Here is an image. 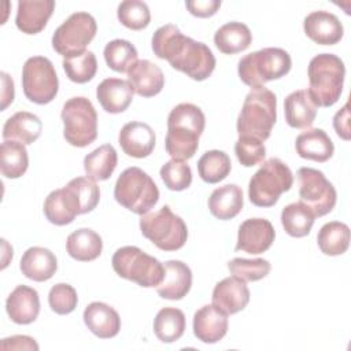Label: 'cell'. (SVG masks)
<instances>
[{"label": "cell", "mask_w": 351, "mask_h": 351, "mask_svg": "<svg viewBox=\"0 0 351 351\" xmlns=\"http://www.w3.org/2000/svg\"><path fill=\"white\" fill-rule=\"evenodd\" d=\"M152 51L159 59L195 81H204L215 69L211 49L200 41L184 36L176 25H165L152 36Z\"/></svg>", "instance_id": "6da1fadb"}, {"label": "cell", "mask_w": 351, "mask_h": 351, "mask_svg": "<svg viewBox=\"0 0 351 351\" xmlns=\"http://www.w3.org/2000/svg\"><path fill=\"white\" fill-rule=\"evenodd\" d=\"M206 126L203 111L192 103L177 104L167 117L166 152L176 160L191 159L199 147V137Z\"/></svg>", "instance_id": "7a4b0ae2"}, {"label": "cell", "mask_w": 351, "mask_h": 351, "mask_svg": "<svg viewBox=\"0 0 351 351\" xmlns=\"http://www.w3.org/2000/svg\"><path fill=\"white\" fill-rule=\"evenodd\" d=\"M277 119L276 95L262 86L252 89L244 99L237 118L239 137H252L265 141L270 137Z\"/></svg>", "instance_id": "3957f363"}, {"label": "cell", "mask_w": 351, "mask_h": 351, "mask_svg": "<svg viewBox=\"0 0 351 351\" xmlns=\"http://www.w3.org/2000/svg\"><path fill=\"white\" fill-rule=\"evenodd\" d=\"M307 74L310 82L307 92L317 107H330L340 99L346 67L339 56L315 55L308 63Z\"/></svg>", "instance_id": "277c9868"}, {"label": "cell", "mask_w": 351, "mask_h": 351, "mask_svg": "<svg viewBox=\"0 0 351 351\" xmlns=\"http://www.w3.org/2000/svg\"><path fill=\"white\" fill-rule=\"evenodd\" d=\"M291 66L292 60L285 49L269 47L243 56L239 60L237 71L240 80L255 89L287 75Z\"/></svg>", "instance_id": "5b68a950"}, {"label": "cell", "mask_w": 351, "mask_h": 351, "mask_svg": "<svg viewBox=\"0 0 351 351\" xmlns=\"http://www.w3.org/2000/svg\"><path fill=\"white\" fill-rule=\"evenodd\" d=\"M115 200L134 214H147L159 200V189L154 180L140 167H128L114 186Z\"/></svg>", "instance_id": "8992f818"}, {"label": "cell", "mask_w": 351, "mask_h": 351, "mask_svg": "<svg viewBox=\"0 0 351 351\" xmlns=\"http://www.w3.org/2000/svg\"><path fill=\"white\" fill-rule=\"evenodd\" d=\"M293 184L291 169L278 158H270L251 177L248 185L250 202L258 207H271L281 193L288 192Z\"/></svg>", "instance_id": "52a82bcc"}, {"label": "cell", "mask_w": 351, "mask_h": 351, "mask_svg": "<svg viewBox=\"0 0 351 351\" xmlns=\"http://www.w3.org/2000/svg\"><path fill=\"white\" fill-rule=\"evenodd\" d=\"M111 263L119 277L134 281L144 288L158 287L163 280L165 266L156 258L134 245L118 248L112 255Z\"/></svg>", "instance_id": "ba28073f"}, {"label": "cell", "mask_w": 351, "mask_h": 351, "mask_svg": "<svg viewBox=\"0 0 351 351\" xmlns=\"http://www.w3.org/2000/svg\"><path fill=\"white\" fill-rule=\"evenodd\" d=\"M140 230L162 251H177L184 247L188 239L186 223L169 206L141 215Z\"/></svg>", "instance_id": "9c48e42d"}, {"label": "cell", "mask_w": 351, "mask_h": 351, "mask_svg": "<svg viewBox=\"0 0 351 351\" xmlns=\"http://www.w3.org/2000/svg\"><path fill=\"white\" fill-rule=\"evenodd\" d=\"M63 136L73 147H86L97 137V114L89 99L75 96L62 108Z\"/></svg>", "instance_id": "30bf717a"}, {"label": "cell", "mask_w": 351, "mask_h": 351, "mask_svg": "<svg viewBox=\"0 0 351 351\" xmlns=\"http://www.w3.org/2000/svg\"><path fill=\"white\" fill-rule=\"evenodd\" d=\"M22 88L25 96L36 104L52 101L59 89V80L52 62L45 56L29 58L22 69Z\"/></svg>", "instance_id": "8fae6325"}, {"label": "cell", "mask_w": 351, "mask_h": 351, "mask_svg": "<svg viewBox=\"0 0 351 351\" xmlns=\"http://www.w3.org/2000/svg\"><path fill=\"white\" fill-rule=\"evenodd\" d=\"M96 30L97 25L90 14L74 12L55 30L52 48L63 58L84 52L96 36Z\"/></svg>", "instance_id": "7c38bea8"}, {"label": "cell", "mask_w": 351, "mask_h": 351, "mask_svg": "<svg viewBox=\"0 0 351 351\" xmlns=\"http://www.w3.org/2000/svg\"><path fill=\"white\" fill-rule=\"evenodd\" d=\"M299 196L315 217L326 215L333 210L337 193L332 182L322 171L313 167H300L298 170Z\"/></svg>", "instance_id": "4fadbf2b"}, {"label": "cell", "mask_w": 351, "mask_h": 351, "mask_svg": "<svg viewBox=\"0 0 351 351\" xmlns=\"http://www.w3.org/2000/svg\"><path fill=\"white\" fill-rule=\"evenodd\" d=\"M276 237L274 228L265 218H250L239 226L236 251L258 255L267 251Z\"/></svg>", "instance_id": "5bb4252c"}, {"label": "cell", "mask_w": 351, "mask_h": 351, "mask_svg": "<svg viewBox=\"0 0 351 351\" xmlns=\"http://www.w3.org/2000/svg\"><path fill=\"white\" fill-rule=\"evenodd\" d=\"M213 306L226 315L241 311L250 302V289L244 280L232 276L219 281L213 291Z\"/></svg>", "instance_id": "9a60e30c"}, {"label": "cell", "mask_w": 351, "mask_h": 351, "mask_svg": "<svg viewBox=\"0 0 351 351\" xmlns=\"http://www.w3.org/2000/svg\"><path fill=\"white\" fill-rule=\"evenodd\" d=\"M306 36L321 45L337 44L344 33L340 19L325 10L310 12L303 22Z\"/></svg>", "instance_id": "2e32d148"}, {"label": "cell", "mask_w": 351, "mask_h": 351, "mask_svg": "<svg viewBox=\"0 0 351 351\" xmlns=\"http://www.w3.org/2000/svg\"><path fill=\"white\" fill-rule=\"evenodd\" d=\"M118 141L128 156L141 159L154 151L156 136L148 123L133 121L122 126Z\"/></svg>", "instance_id": "e0dca14e"}, {"label": "cell", "mask_w": 351, "mask_h": 351, "mask_svg": "<svg viewBox=\"0 0 351 351\" xmlns=\"http://www.w3.org/2000/svg\"><path fill=\"white\" fill-rule=\"evenodd\" d=\"M44 214L47 219L58 226L71 223L81 214V204L75 193L66 185L52 191L44 202Z\"/></svg>", "instance_id": "ac0fdd59"}, {"label": "cell", "mask_w": 351, "mask_h": 351, "mask_svg": "<svg viewBox=\"0 0 351 351\" xmlns=\"http://www.w3.org/2000/svg\"><path fill=\"white\" fill-rule=\"evenodd\" d=\"M5 310L12 322L27 325L37 319L40 313L38 292L27 285H18L7 298Z\"/></svg>", "instance_id": "d6986e66"}, {"label": "cell", "mask_w": 351, "mask_h": 351, "mask_svg": "<svg viewBox=\"0 0 351 351\" xmlns=\"http://www.w3.org/2000/svg\"><path fill=\"white\" fill-rule=\"evenodd\" d=\"M55 10L53 0H19L15 16L16 27L26 34L40 33Z\"/></svg>", "instance_id": "ffe728a7"}, {"label": "cell", "mask_w": 351, "mask_h": 351, "mask_svg": "<svg viewBox=\"0 0 351 351\" xmlns=\"http://www.w3.org/2000/svg\"><path fill=\"white\" fill-rule=\"evenodd\" d=\"M128 82L138 96L152 97L162 90L165 75L159 66L151 60L141 59L128 70Z\"/></svg>", "instance_id": "44dd1931"}, {"label": "cell", "mask_w": 351, "mask_h": 351, "mask_svg": "<svg viewBox=\"0 0 351 351\" xmlns=\"http://www.w3.org/2000/svg\"><path fill=\"white\" fill-rule=\"evenodd\" d=\"M228 332V315L213 304L200 307L193 315V335L197 340L214 344Z\"/></svg>", "instance_id": "7402d4cb"}, {"label": "cell", "mask_w": 351, "mask_h": 351, "mask_svg": "<svg viewBox=\"0 0 351 351\" xmlns=\"http://www.w3.org/2000/svg\"><path fill=\"white\" fill-rule=\"evenodd\" d=\"M165 274L156 292L160 298L169 300H180L191 289L192 271L189 266L181 261H167L165 265Z\"/></svg>", "instance_id": "603a6c76"}, {"label": "cell", "mask_w": 351, "mask_h": 351, "mask_svg": "<svg viewBox=\"0 0 351 351\" xmlns=\"http://www.w3.org/2000/svg\"><path fill=\"white\" fill-rule=\"evenodd\" d=\"M84 322L100 339H111L121 329L119 314L103 302H92L84 310Z\"/></svg>", "instance_id": "cb8c5ba5"}, {"label": "cell", "mask_w": 351, "mask_h": 351, "mask_svg": "<svg viewBox=\"0 0 351 351\" xmlns=\"http://www.w3.org/2000/svg\"><path fill=\"white\" fill-rule=\"evenodd\" d=\"M19 269L26 278L43 282L55 274L58 261L53 252L48 248L30 247L23 252L19 262Z\"/></svg>", "instance_id": "d4e9b609"}, {"label": "cell", "mask_w": 351, "mask_h": 351, "mask_svg": "<svg viewBox=\"0 0 351 351\" xmlns=\"http://www.w3.org/2000/svg\"><path fill=\"white\" fill-rule=\"evenodd\" d=\"M133 89L121 78H106L96 88V97L104 111L110 114L123 112L133 100Z\"/></svg>", "instance_id": "484cf974"}, {"label": "cell", "mask_w": 351, "mask_h": 351, "mask_svg": "<svg viewBox=\"0 0 351 351\" xmlns=\"http://www.w3.org/2000/svg\"><path fill=\"white\" fill-rule=\"evenodd\" d=\"M318 107L311 100L306 89H299L289 93L284 100L285 121L291 128H310L317 117Z\"/></svg>", "instance_id": "4316f807"}, {"label": "cell", "mask_w": 351, "mask_h": 351, "mask_svg": "<svg viewBox=\"0 0 351 351\" xmlns=\"http://www.w3.org/2000/svg\"><path fill=\"white\" fill-rule=\"evenodd\" d=\"M295 149L300 158L322 163L332 158L335 147L326 132L317 128L302 132L296 137Z\"/></svg>", "instance_id": "83f0119b"}, {"label": "cell", "mask_w": 351, "mask_h": 351, "mask_svg": "<svg viewBox=\"0 0 351 351\" xmlns=\"http://www.w3.org/2000/svg\"><path fill=\"white\" fill-rule=\"evenodd\" d=\"M43 122L27 111H18L10 117L3 126L4 140H15L23 145L33 144L41 134Z\"/></svg>", "instance_id": "f1b7e54d"}, {"label": "cell", "mask_w": 351, "mask_h": 351, "mask_svg": "<svg viewBox=\"0 0 351 351\" xmlns=\"http://www.w3.org/2000/svg\"><path fill=\"white\" fill-rule=\"evenodd\" d=\"M243 191L236 184H228L213 191L208 197L210 213L222 221L234 218L243 208Z\"/></svg>", "instance_id": "f546056e"}, {"label": "cell", "mask_w": 351, "mask_h": 351, "mask_svg": "<svg viewBox=\"0 0 351 351\" xmlns=\"http://www.w3.org/2000/svg\"><path fill=\"white\" fill-rule=\"evenodd\" d=\"M66 250L73 259L80 262H89L99 258L103 250V241L95 230L81 228L69 234Z\"/></svg>", "instance_id": "4dcf8cb0"}, {"label": "cell", "mask_w": 351, "mask_h": 351, "mask_svg": "<svg viewBox=\"0 0 351 351\" xmlns=\"http://www.w3.org/2000/svg\"><path fill=\"white\" fill-rule=\"evenodd\" d=\"M251 41L252 34L248 26L236 21L222 25L214 34L215 47L226 55H233L247 49Z\"/></svg>", "instance_id": "1f68e13d"}, {"label": "cell", "mask_w": 351, "mask_h": 351, "mask_svg": "<svg viewBox=\"0 0 351 351\" xmlns=\"http://www.w3.org/2000/svg\"><path fill=\"white\" fill-rule=\"evenodd\" d=\"M118 163V155L111 144H103L84 158L86 176L93 181H106L111 177Z\"/></svg>", "instance_id": "d6a6232c"}, {"label": "cell", "mask_w": 351, "mask_h": 351, "mask_svg": "<svg viewBox=\"0 0 351 351\" xmlns=\"http://www.w3.org/2000/svg\"><path fill=\"white\" fill-rule=\"evenodd\" d=\"M317 243L325 255H341L350 245V228L340 221L328 222L319 229Z\"/></svg>", "instance_id": "836d02e7"}, {"label": "cell", "mask_w": 351, "mask_h": 351, "mask_svg": "<svg viewBox=\"0 0 351 351\" xmlns=\"http://www.w3.org/2000/svg\"><path fill=\"white\" fill-rule=\"evenodd\" d=\"M29 166V156L25 145L15 140H4L0 147V169L7 178H19Z\"/></svg>", "instance_id": "e575fe53"}, {"label": "cell", "mask_w": 351, "mask_h": 351, "mask_svg": "<svg viewBox=\"0 0 351 351\" xmlns=\"http://www.w3.org/2000/svg\"><path fill=\"white\" fill-rule=\"evenodd\" d=\"M315 215L302 202L291 203L281 211V223L284 230L292 237H304L314 225Z\"/></svg>", "instance_id": "d590c367"}, {"label": "cell", "mask_w": 351, "mask_h": 351, "mask_svg": "<svg viewBox=\"0 0 351 351\" xmlns=\"http://www.w3.org/2000/svg\"><path fill=\"white\" fill-rule=\"evenodd\" d=\"M185 330V315L180 308L165 307L154 319V332L163 343L177 341Z\"/></svg>", "instance_id": "8d00e7d4"}, {"label": "cell", "mask_w": 351, "mask_h": 351, "mask_svg": "<svg viewBox=\"0 0 351 351\" xmlns=\"http://www.w3.org/2000/svg\"><path fill=\"white\" fill-rule=\"evenodd\" d=\"M230 169V158L219 149L207 151L197 160L199 176L207 184H217L225 180L229 176Z\"/></svg>", "instance_id": "74e56055"}, {"label": "cell", "mask_w": 351, "mask_h": 351, "mask_svg": "<svg viewBox=\"0 0 351 351\" xmlns=\"http://www.w3.org/2000/svg\"><path fill=\"white\" fill-rule=\"evenodd\" d=\"M62 66L67 78L77 84H85L90 81L97 71L96 56L92 51L88 49L64 58Z\"/></svg>", "instance_id": "f35d334b"}, {"label": "cell", "mask_w": 351, "mask_h": 351, "mask_svg": "<svg viewBox=\"0 0 351 351\" xmlns=\"http://www.w3.org/2000/svg\"><path fill=\"white\" fill-rule=\"evenodd\" d=\"M104 60L117 73H128L137 62V49L128 40H112L104 47Z\"/></svg>", "instance_id": "ab89813d"}, {"label": "cell", "mask_w": 351, "mask_h": 351, "mask_svg": "<svg viewBox=\"0 0 351 351\" xmlns=\"http://www.w3.org/2000/svg\"><path fill=\"white\" fill-rule=\"evenodd\" d=\"M119 22L132 30H141L149 25L151 12L148 5L140 0H126L118 5Z\"/></svg>", "instance_id": "60d3db41"}, {"label": "cell", "mask_w": 351, "mask_h": 351, "mask_svg": "<svg viewBox=\"0 0 351 351\" xmlns=\"http://www.w3.org/2000/svg\"><path fill=\"white\" fill-rule=\"evenodd\" d=\"M228 269L233 276L247 282V281H258L265 278L269 274L271 265L269 261L263 258H255V259L234 258L228 262Z\"/></svg>", "instance_id": "b9f144b4"}, {"label": "cell", "mask_w": 351, "mask_h": 351, "mask_svg": "<svg viewBox=\"0 0 351 351\" xmlns=\"http://www.w3.org/2000/svg\"><path fill=\"white\" fill-rule=\"evenodd\" d=\"M160 178L170 191H184L192 184V170L184 160L171 159L160 167Z\"/></svg>", "instance_id": "7bdbcfd3"}, {"label": "cell", "mask_w": 351, "mask_h": 351, "mask_svg": "<svg viewBox=\"0 0 351 351\" xmlns=\"http://www.w3.org/2000/svg\"><path fill=\"white\" fill-rule=\"evenodd\" d=\"M67 186L75 193L81 204V214L90 213L100 200V189L97 184L89 177L73 178Z\"/></svg>", "instance_id": "ee69618b"}, {"label": "cell", "mask_w": 351, "mask_h": 351, "mask_svg": "<svg viewBox=\"0 0 351 351\" xmlns=\"http://www.w3.org/2000/svg\"><path fill=\"white\" fill-rule=\"evenodd\" d=\"M48 303L52 311H55L59 315H66L75 310L78 296L75 289L70 284L59 282L49 289Z\"/></svg>", "instance_id": "f6af8a7d"}, {"label": "cell", "mask_w": 351, "mask_h": 351, "mask_svg": "<svg viewBox=\"0 0 351 351\" xmlns=\"http://www.w3.org/2000/svg\"><path fill=\"white\" fill-rule=\"evenodd\" d=\"M234 154L243 166L252 167L263 162L266 148L263 145V141L252 137H239L234 144Z\"/></svg>", "instance_id": "bcb514c9"}, {"label": "cell", "mask_w": 351, "mask_h": 351, "mask_svg": "<svg viewBox=\"0 0 351 351\" xmlns=\"http://www.w3.org/2000/svg\"><path fill=\"white\" fill-rule=\"evenodd\" d=\"M188 11L197 18L213 16L221 7L219 0H188L185 3Z\"/></svg>", "instance_id": "7dc6e473"}, {"label": "cell", "mask_w": 351, "mask_h": 351, "mask_svg": "<svg viewBox=\"0 0 351 351\" xmlns=\"http://www.w3.org/2000/svg\"><path fill=\"white\" fill-rule=\"evenodd\" d=\"M38 350V344L30 336L16 335L1 340V350Z\"/></svg>", "instance_id": "c3c4849f"}, {"label": "cell", "mask_w": 351, "mask_h": 351, "mask_svg": "<svg viewBox=\"0 0 351 351\" xmlns=\"http://www.w3.org/2000/svg\"><path fill=\"white\" fill-rule=\"evenodd\" d=\"M333 128L339 137L343 140H350V111H348V103L343 106L341 110L336 112L333 117Z\"/></svg>", "instance_id": "681fc988"}, {"label": "cell", "mask_w": 351, "mask_h": 351, "mask_svg": "<svg viewBox=\"0 0 351 351\" xmlns=\"http://www.w3.org/2000/svg\"><path fill=\"white\" fill-rule=\"evenodd\" d=\"M1 110H5L14 100V81L7 73H1Z\"/></svg>", "instance_id": "f907efd6"}]
</instances>
